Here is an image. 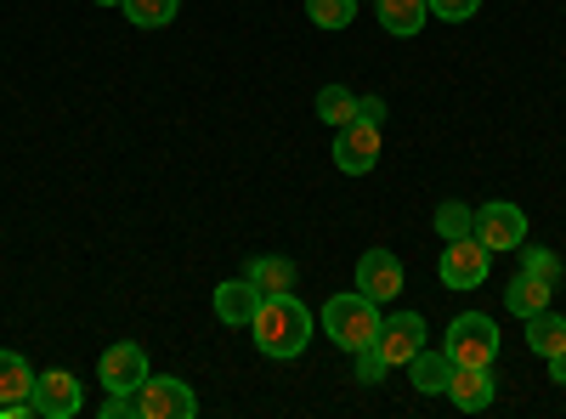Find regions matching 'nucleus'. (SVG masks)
<instances>
[{
	"label": "nucleus",
	"mask_w": 566,
	"mask_h": 419,
	"mask_svg": "<svg viewBox=\"0 0 566 419\" xmlns=\"http://www.w3.org/2000/svg\"><path fill=\"white\" fill-rule=\"evenodd\" d=\"M312 312L283 290V295H261V306H255V317H250V335H255V346H261V357H277V363H290V357H301L306 346H312Z\"/></svg>",
	"instance_id": "1"
},
{
	"label": "nucleus",
	"mask_w": 566,
	"mask_h": 419,
	"mask_svg": "<svg viewBox=\"0 0 566 419\" xmlns=\"http://www.w3.org/2000/svg\"><path fill=\"white\" fill-rule=\"evenodd\" d=\"M380 317H386L380 301H368L363 290H346V295H335L323 306V329L340 352H363V346H374V335H380Z\"/></svg>",
	"instance_id": "2"
},
{
	"label": "nucleus",
	"mask_w": 566,
	"mask_h": 419,
	"mask_svg": "<svg viewBox=\"0 0 566 419\" xmlns=\"http://www.w3.org/2000/svg\"><path fill=\"white\" fill-rule=\"evenodd\" d=\"M442 352L453 368H493L499 357V323L488 312H459L442 335Z\"/></svg>",
	"instance_id": "3"
},
{
	"label": "nucleus",
	"mask_w": 566,
	"mask_h": 419,
	"mask_svg": "<svg viewBox=\"0 0 566 419\" xmlns=\"http://www.w3.org/2000/svg\"><path fill=\"white\" fill-rule=\"evenodd\" d=\"M488 266H493V250L476 239V232H470V239H448L442 244V261H437L448 290H482L488 284Z\"/></svg>",
	"instance_id": "4"
},
{
	"label": "nucleus",
	"mask_w": 566,
	"mask_h": 419,
	"mask_svg": "<svg viewBox=\"0 0 566 419\" xmlns=\"http://www.w3.org/2000/svg\"><path fill=\"white\" fill-rule=\"evenodd\" d=\"M136 413L142 419H193L199 397H193V386L176 380V375H148L136 386Z\"/></svg>",
	"instance_id": "5"
},
{
	"label": "nucleus",
	"mask_w": 566,
	"mask_h": 419,
	"mask_svg": "<svg viewBox=\"0 0 566 419\" xmlns=\"http://www.w3.org/2000/svg\"><path fill=\"white\" fill-rule=\"evenodd\" d=\"M476 239L499 255V250H522L527 244V216L515 210L510 199H493V205H482L476 210Z\"/></svg>",
	"instance_id": "6"
},
{
	"label": "nucleus",
	"mask_w": 566,
	"mask_h": 419,
	"mask_svg": "<svg viewBox=\"0 0 566 419\" xmlns=\"http://www.w3.org/2000/svg\"><path fill=\"white\" fill-rule=\"evenodd\" d=\"M424 346V317L419 312H386L380 335H374V352H380L391 368H408V357Z\"/></svg>",
	"instance_id": "7"
},
{
	"label": "nucleus",
	"mask_w": 566,
	"mask_h": 419,
	"mask_svg": "<svg viewBox=\"0 0 566 419\" xmlns=\"http://www.w3.org/2000/svg\"><path fill=\"white\" fill-rule=\"evenodd\" d=\"M335 165L346 176H368L374 165H380V125H368V119H352L335 130Z\"/></svg>",
	"instance_id": "8"
},
{
	"label": "nucleus",
	"mask_w": 566,
	"mask_h": 419,
	"mask_svg": "<svg viewBox=\"0 0 566 419\" xmlns=\"http://www.w3.org/2000/svg\"><path fill=\"white\" fill-rule=\"evenodd\" d=\"M34 368L23 352H0V419H29L34 413Z\"/></svg>",
	"instance_id": "9"
},
{
	"label": "nucleus",
	"mask_w": 566,
	"mask_h": 419,
	"mask_svg": "<svg viewBox=\"0 0 566 419\" xmlns=\"http://www.w3.org/2000/svg\"><path fill=\"white\" fill-rule=\"evenodd\" d=\"M34 413L40 419H74L80 408H85V397H80V380L69 375V368H52V375H34Z\"/></svg>",
	"instance_id": "10"
},
{
	"label": "nucleus",
	"mask_w": 566,
	"mask_h": 419,
	"mask_svg": "<svg viewBox=\"0 0 566 419\" xmlns=\"http://www.w3.org/2000/svg\"><path fill=\"white\" fill-rule=\"evenodd\" d=\"M97 375H103V391H136L148 380V352L136 341H114L103 357H97Z\"/></svg>",
	"instance_id": "11"
},
{
	"label": "nucleus",
	"mask_w": 566,
	"mask_h": 419,
	"mask_svg": "<svg viewBox=\"0 0 566 419\" xmlns=\"http://www.w3.org/2000/svg\"><path fill=\"white\" fill-rule=\"evenodd\" d=\"M357 290L368 295V301H397L402 295V261L391 255V250H368V255H357Z\"/></svg>",
	"instance_id": "12"
},
{
	"label": "nucleus",
	"mask_w": 566,
	"mask_h": 419,
	"mask_svg": "<svg viewBox=\"0 0 566 419\" xmlns=\"http://www.w3.org/2000/svg\"><path fill=\"white\" fill-rule=\"evenodd\" d=\"M442 397H448L459 413H482V408H493V368H453Z\"/></svg>",
	"instance_id": "13"
},
{
	"label": "nucleus",
	"mask_w": 566,
	"mask_h": 419,
	"mask_svg": "<svg viewBox=\"0 0 566 419\" xmlns=\"http://www.w3.org/2000/svg\"><path fill=\"white\" fill-rule=\"evenodd\" d=\"M255 306H261V290L250 284V277H227V284H216V317L227 323V329H250Z\"/></svg>",
	"instance_id": "14"
},
{
	"label": "nucleus",
	"mask_w": 566,
	"mask_h": 419,
	"mask_svg": "<svg viewBox=\"0 0 566 419\" xmlns=\"http://www.w3.org/2000/svg\"><path fill=\"white\" fill-rule=\"evenodd\" d=\"M448 375H453V363H448V352H413L408 357V380H413V391L419 397H442L448 391Z\"/></svg>",
	"instance_id": "15"
},
{
	"label": "nucleus",
	"mask_w": 566,
	"mask_h": 419,
	"mask_svg": "<svg viewBox=\"0 0 566 419\" xmlns=\"http://www.w3.org/2000/svg\"><path fill=\"white\" fill-rule=\"evenodd\" d=\"M504 306H510L515 317H533V312L555 306V284H544V277H533V272H515L510 290H504Z\"/></svg>",
	"instance_id": "16"
},
{
	"label": "nucleus",
	"mask_w": 566,
	"mask_h": 419,
	"mask_svg": "<svg viewBox=\"0 0 566 419\" xmlns=\"http://www.w3.org/2000/svg\"><path fill=\"white\" fill-rule=\"evenodd\" d=\"M374 12H380V29L397 34V40H408V34H419L424 23H431V7H424V0H374Z\"/></svg>",
	"instance_id": "17"
},
{
	"label": "nucleus",
	"mask_w": 566,
	"mask_h": 419,
	"mask_svg": "<svg viewBox=\"0 0 566 419\" xmlns=\"http://www.w3.org/2000/svg\"><path fill=\"white\" fill-rule=\"evenodd\" d=\"M244 277H250L261 295H283V290H295V261L290 255H255L244 266Z\"/></svg>",
	"instance_id": "18"
},
{
	"label": "nucleus",
	"mask_w": 566,
	"mask_h": 419,
	"mask_svg": "<svg viewBox=\"0 0 566 419\" xmlns=\"http://www.w3.org/2000/svg\"><path fill=\"white\" fill-rule=\"evenodd\" d=\"M522 323H527V346H533L538 357L566 352V317H560L555 306H544V312H533V317H522Z\"/></svg>",
	"instance_id": "19"
},
{
	"label": "nucleus",
	"mask_w": 566,
	"mask_h": 419,
	"mask_svg": "<svg viewBox=\"0 0 566 419\" xmlns=\"http://www.w3.org/2000/svg\"><path fill=\"white\" fill-rule=\"evenodd\" d=\"M317 119H323L328 130L352 125V119H357V91H346V85H323V91H317Z\"/></svg>",
	"instance_id": "20"
},
{
	"label": "nucleus",
	"mask_w": 566,
	"mask_h": 419,
	"mask_svg": "<svg viewBox=\"0 0 566 419\" xmlns=\"http://www.w3.org/2000/svg\"><path fill=\"white\" fill-rule=\"evenodd\" d=\"M431 221H437V239H442V244H448V239H470V232H476V210H470L464 199H442Z\"/></svg>",
	"instance_id": "21"
},
{
	"label": "nucleus",
	"mask_w": 566,
	"mask_h": 419,
	"mask_svg": "<svg viewBox=\"0 0 566 419\" xmlns=\"http://www.w3.org/2000/svg\"><path fill=\"white\" fill-rule=\"evenodd\" d=\"M306 18H312L317 29H328V34H340V29H352V18H357V0H306Z\"/></svg>",
	"instance_id": "22"
},
{
	"label": "nucleus",
	"mask_w": 566,
	"mask_h": 419,
	"mask_svg": "<svg viewBox=\"0 0 566 419\" xmlns=\"http://www.w3.org/2000/svg\"><path fill=\"white\" fill-rule=\"evenodd\" d=\"M119 12L136 23V29H165L176 18V0H119Z\"/></svg>",
	"instance_id": "23"
},
{
	"label": "nucleus",
	"mask_w": 566,
	"mask_h": 419,
	"mask_svg": "<svg viewBox=\"0 0 566 419\" xmlns=\"http://www.w3.org/2000/svg\"><path fill=\"white\" fill-rule=\"evenodd\" d=\"M522 272L544 277V284H560V255L555 250H538V244H522Z\"/></svg>",
	"instance_id": "24"
},
{
	"label": "nucleus",
	"mask_w": 566,
	"mask_h": 419,
	"mask_svg": "<svg viewBox=\"0 0 566 419\" xmlns=\"http://www.w3.org/2000/svg\"><path fill=\"white\" fill-rule=\"evenodd\" d=\"M424 7H431V18H442V23H464V18L482 12V0H424Z\"/></svg>",
	"instance_id": "25"
},
{
	"label": "nucleus",
	"mask_w": 566,
	"mask_h": 419,
	"mask_svg": "<svg viewBox=\"0 0 566 419\" xmlns=\"http://www.w3.org/2000/svg\"><path fill=\"white\" fill-rule=\"evenodd\" d=\"M352 357H357V380H363V386H380V380H386V368H391V363L374 352V346H363V352H352Z\"/></svg>",
	"instance_id": "26"
},
{
	"label": "nucleus",
	"mask_w": 566,
	"mask_h": 419,
	"mask_svg": "<svg viewBox=\"0 0 566 419\" xmlns=\"http://www.w3.org/2000/svg\"><path fill=\"white\" fill-rule=\"evenodd\" d=\"M357 119H368V125H386V103H380V97H357Z\"/></svg>",
	"instance_id": "27"
},
{
	"label": "nucleus",
	"mask_w": 566,
	"mask_h": 419,
	"mask_svg": "<svg viewBox=\"0 0 566 419\" xmlns=\"http://www.w3.org/2000/svg\"><path fill=\"white\" fill-rule=\"evenodd\" d=\"M544 363H549V380L566 386V352H555V357H544Z\"/></svg>",
	"instance_id": "28"
},
{
	"label": "nucleus",
	"mask_w": 566,
	"mask_h": 419,
	"mask_svg": "<svg viewBox=\"0 0 566 419\" xmlns=\"http://www.w3.org/2000/svg\"><path fill=\"white\" fill-rule=\"evenodd\" d=\"M91 7H119V0H91Z\"/></svg>",
	"instance_id": "29"
}]
</instances>
